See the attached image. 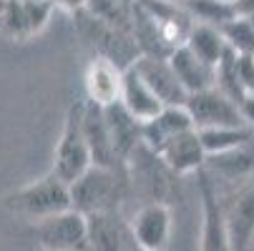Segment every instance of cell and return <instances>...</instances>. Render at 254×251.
<instances>
[{"label":"cell","instance_id":"obj_7","mask_svg":"<svg viewBox=\"0 0 254 251\" xmlns=\"http://www.w3.org/2000/svg\"><path fill=\"white\" fill-rule=\"evenodd\" d=\"M196 186L201 199V241L199 251H232L229 229H227V213L224 203L216 191V178L201 168L196 173Z\"/></svg>","mask_w":254,"mask_h":251},{"label":"cell","instance_id":"obj_33","mask_svg":"<svg viewBox=\"0 0 254 251\" xmlns=\"http://www.w3.org/2000/svg\"><path fill=\"white\" fill-rule=\"evenodd\" d=\"M224 3H229V5H234V3H237V0H224Z\"/></svg>","mask_w":254,"mask_h":251},{"label":"cell","instance_id":"obj_25","mask_svg":"<svg viewBox=\"0 0 254 251\" xmlns=\"http://www.w3.org/2000/svg\"><path fill=\"white\" fill-rule=\"evenodd\" d=\"M181 5L196 23L214 25V28H224L227 23L239 18L234 5L224 3V0H181Z\"/></svg>","mask_w":254,"mask_h":251},{"label":"cell","instance_id":"obj_26","mask_svg":"<svg viewBox=\"0 0 254 251\" xmlns=\"http://www.w3.org/2000/svg\"><path fill=\"white\" fill-rule=\"evenodd\" d=\"M0 33L15 43H25L33 38L23 0H0Z\"/></svg>","mask_w":254,"mask_h":251},{"label":"cell","instance_id":"obj_2","mask_svg":"<svg viewBox=\"0 0 254 251\" xmlns=\"http://www.w3.org/2000/svg\"><path fill=\"white\" fill-rule=\"evenodd\" d=\"M5 208L15 216H23L28 221H43L58 213H65L73 208V196H70V186L51 171L41 176L38 181H30L3 199Z\"/></svg>","mask_w":254,"mask_h":251},{"label":"cell","instance_id":"obj_20","mask_svg":"<svg viewBox=\"0 0 254 251\" xmlns=\"http://www.w3.org/2000/svg\"><path fill=\"white\" fill-rule=\"evenodd\" d=\"M191 128H196V126L187 111V105H166L154 121L143 123V143L151 151H159L166 141H171L179 133H187Z\"/></svg>","mask_w":254,"mask_h":251},{"label":"cell","instance_id":"obj_28","mask_svg":"<svg viewBox=\"0 0 254 251\" xmlns=\"http://www.w3.org/2000/svg\"><path fill=\"white\" fill-rule=\"evenodd\" d=\"M227 46L239 55H254V25L247 18H237L222 28Z\"/></svg>","mask_w":254,"mask_h":251},{"label":"cell","instance_id":"obj_1","mask_svg":"<svg viewBox=\"0 0 254 251\" xmlns=\"http://www.w3.org/2000/svg\"><path fill=\"white\" fill-rule=\"evenodd\" d=\"M73 208L83 216L93 213H121L124 203L131 196V184L126 171H111L91 166L76 184H70Z\"/></svg>","mask_w":254,"mask_h":251},{"label":"cell","instance_id":"obj_3","mask_svg":"<svg viewBox=\"0 0 254 251\" xmlns=\"http://www.w3.org/2000/svg\"><path fill=\"white\" fill-rule=\"evenodd\" d=\"M126 173L131 184V196H138L143 203H171L179 196V178L164 158L151 151L146 143L131 153L126 161Z\"/></svg>","mask_w":254,"mask_h":251},{"label":"cell","instance_id":"obj_29","mask_svg":"<svg viewBox=\"0 0 254 251\" xmlns=\"http://www.w3.org/2000/svg\"><path fill=\"white\" fill-rule=\"evenodd\" d=\"M237 68H239V81H242L247 96H254V55H239Z\"/></svg>","mask_w":254,"mask_h":251},{"label":"cell","instance_id":"obj_24","mask_svg":"<svg viewBox=\"0 0 254 251\" xmlns=\"http://www.w3.org/2000/svg\"><path fill=\"white\" fill-rule=\"evenodd\" d=\"M201 146L206 156H219L227 151H234L244 143L254 141V128L252 126H219V128H201L199 131Z\"/></svg>","mask_w":254,"mask_h":251},{"label":"cell","instance_id":"obj_18","mask_svg":"<svg viewBox=\"0 0 254 251\" xmlns=\"http://www.w3.org/2000/svg\"><path fill=\"white\" fill-rule=\"evenodd\" d=\"M103 113H106V126H108V133H111L114 149L121 156V161L126 163L131 158V153L143 143V123L136 121L124 108L121 100L108 105V108H103Z\"/></svg>","mask_w":254,"mask_h":251},{"label":"cell","instance_id":"obj_21","mask_svg":"<svg viewBox=\"0 0 254 251\" xmlns=\"http://www.w3.org/2000/svg\"><path fill=\"white\" fill-rule=\"evenodd\" d=\"M216 181H242V178H254V141L244 143V146L219 153V156H209L204 166Z\"/></svg>","mask_w":254,"mask_h":251},{"label":"cell","instance_id":"obj_16","mask_svg":"<svg viewBox=\"0 0 254 251\" xmlns=\"http://www.w3.org/2000/svg\"><path fill=\"white\" fill-rule=\"evenodd\" d=\"M232 251H249L254 244V178L224 206Z\"/></svg>","mask_w":254,"mask_h":251},{"label":"cell","instance_id":"obj_4","mask_svg":"<svg viewBox=\"0 0 254 251\" xmlns=\"http://www.w3.org/2000/svg\"><path fill=\"white\" fill-rule=\"evenodd\" d=\"M83 113H86V103H73L68 108L61 138H58L56 151H53V168L51 171L68 186L76 184L93 166L86 131H83Z\"/></svg>","mask_w":254,"mask_h":251},{"label":"cell","instance_id":"obj_23","mask_svg":"<svg viewBox=\"0 0 254 251\" xmlns=\"http://www.w3.org/2000/svg\"><path fill=\"white\" fill-rule=\"evenodd\" d=\"M187 48L201 58L206 65L216 68L219 65V60L224 58L227 53V38H224V33L222 28H214V25H204V23H196L191 35H189V41H187Z\"/></svg>","mask_w":254,"mask_h":251},{"label":"cell","instance_id":"obj_5","mask_svg":"<svg viewBox=\"0 0 254 251\" xmlns=\"http://www.w3.org/2000/svg\"><path fill=\"white\" fill-rule=\"evenodd\" d=\"M73 18H76L78 35L86 41V46H91L96 50V58L111 60L121 70H128L141 58V50H138V46H136L131 33H124V30H119L114 25H108V23L93 18L86 10L73 15Z\"/></svg>","mask_w":254,"mask_h":251},{"label":"cell","instance_id":"obj_17","mask_svg":"<svg viewBox=\"0 0 254 251\" xmlns=\"http://www.w3.org/2000/svg\"><path fill=\"white\" fill-rule=\"evenodd\" d=\"M121 103L124 108L141 123H149L154 121L166 105L159 100V96L146 86V81H143L138 76V70L131 65L128 70H124V91H121Z\"/></svg>","mask_w":254,"mask_h":251},{"label":"cell","instance_id":"obj_34","mask_svg":"<svg viewBox=\"0 0 254 251\" xmlns=\"http://www.w3.org/2000/svg\"><path fill=\"white\" fill-rule=\"evenodd\" d=\"M247 20H252V25H254V15H252V18H247Z\"/></svg>","mask_w":254,"mask_h":251},{"label":"cell","instance_id":"obj_30","mask_svg":"<svg viewBox=\"0 0 254 251\" xmlns=\"http://www.w3.org/2000/svg\"><path fill=\"white\" fill-rule=\"evenodd\" d=\"M53 3H56V8H61V10H65L70 15H78V13L86 10L88 0H53Z\"/></svg>","mask_w":254,"mask_h":251},{"label":"cell","instance_id":"obj_8","mask_svg":"<svg viewBox=\"0 0 254 251\" xmlns=\"http://www.w3.org/2000/svg\"><path fill=\"white\" fill-rule=\"evenodd\" d=\"M187 111L196 126V131L201 128H219V126H247L242 108L237 103H232L222 91H201L189 96L187 100Z\"/></svg>","mask_w":254,"mask_h":251},{"label":"cell","instance_id":"obj_35","mask_svg":"<svg viewBox=\"0 0 254 251\" xmlns=\"http://www.w3.org/2000/svg\"><path fill=\"white\" fill-rule=\"evenodd\" d=\"M174 3H181V0H174Z\"/></svg>","mask_w":254,"mask_h":251},{"label":"cell","instance_id":"obj_19","mask_svg":"<svg viewBox=\"0 0 254 251\" xmlns=\"http://www.w3.org/2000/svg\"><path fill=\"white\" fill-rule=\"evenodd\" d=\"M169 63H171L176 78L181 81V86H184V91H187L189 96L216 88V68L206 65V63H204L201 58H196L187 46L176 48V50L171 53Z\"/></svg>","mask_w":254,"mask_h":251},{"label":"cell","instance_id":"obj_13","mask_svg":"<svg viewBox=\"0 0 254 251\" xmlns=\"http://www.w3.org/2000/svg\"><path fill=\"white\" fill-rule=\"evenodd\" d=\"M83 86H86V96L91 103L101 105V108H108L121 100V91H124V70L106 60V58H96L86 65L83 73Z\"/></svg>","mask_w":254,"mask_h":251},{"label":"cell","instance_id":"obj_11","mask_svg":"<svg viewBox=\"0 0 254 251\" xmlns=\"http://www.w3.org/2000/svg\"><path fill=\"white\" fill-rule=\"evenodd\" d=\"M138 5L159 25V30L164 33V38L169 41L174 50L187 46L196 20L184 10V5L174 3V0H138Z\"/></svg>","mask_w":254,"mask_h":251},{"label":"cell","instance_id":"obj_6","mask_svg":"<svg viewBox=\"0 0 254 251\" xmlns=\"http://www.w3.org/2000/svg\"><path fill=\"white\" fill-rule=\"evenodd\" d=\"M28 234L41 251H88V219L76 208L30 224Z\"/></svg>","mask_w":254,"mask_h":251},{"label":"cell","instance_id":"obj_22","mask_svg":"<svg viewBox=\"0 0 254 251\" xmlns=\"http://www.w3.org/2000/svg\"><path fill=\"white\" fill-rule=\"evenodd\" d=\"M133 41H136L141 55H149V58L169 60L171 53H174V48L164 38V33L159 30V25L143 13V8L138 3H136V15H133Z\"/></svg>","mask_w":254,"mask_h":251},{"label":"cell","instance_id":"obj_14","mask_svg":"<svg viewBox=\"0 0 254 251\" xmlns=\"http://www.w3.org/2000/svg\"><path fill=\"white\" fill-rule=\"evenodd\" d=\"M133 68L138 70V76L146 81V86L159 96V100L164 105H187L189 93L184 91L181 81L176 78L174 68L169 60L164 58H149V55H141Z\"/></svg>","mask_w":254,"mask_h":251},{"label":"cell","instance_id":"obj_32","mask_svg":"<svg viewBox=\"0 0 254 251\" xmlns=\"http://www.w3.org/2000/svg\"><path fill=\"white\" fill-rule=\"evenodd\" d=\"M234 10H237L239 18H252L254 15V0H237Z\"/></svg>","mask_w":254,"mask_h":251},{"label":"cell","instance_id":"obj_10","mask_svg":"<svg viewBox=\"0 0 254 251\" xmlns=\"http://www.w3.org/2000/svg\"><path fill=\"white\" fill-rule=\"evenodd\" d=\"M131 229L141 251H164L171 239V208L166 203H141L131 216Z\"/></svg>","mask_w":254,"mask_h":251},{"label":"cell","instance_id":"obj_15","mask_svg":"<svg viewBox=\"0 0 254 251\" xmlns=\"http://www.w3.org/2000/svg\"><path fill=\"white\" fill-rule=\"evenodd\" d=\"M164 163L176 173V176H189V173H199L206 166V151L201 146V138L199 131L191 128L187 133H179L171 141H166L164 146L156 151Z\"/></svg>","mask_w":254,"mask_h":251},{"label":"cell","instance_id":"obj_31","mask_svg":"<svg viewBox=\"0 0 254 251\" xmlns=\"http://www.w3.org/2000/svg\"><path fill=\"white\" fill-rule=\"evenodd\" d=\"M242 116L247 121V126L254 128V96H247L244 103H242Z\"/></svg>","mask_w":254,"mask_h":251},{"label":"cell","instance_id":"obj_9","mask_svg":"<svg viewBox=\"0 0 254 251\" xmlns=\"http://www.w3.org/2000/svg\"><path fill=\"white\" fill-rule=\"evenodd\" d=\"M88 219V251H141L124 213H93Z\"/></svg>","mask_w":254,"mask_h":251},{"label":"cell","instance_id":"obj_12","mask_svg":"<svg viewBox=\"0 0 254 251\" xmlns=\"http://www.w3.org/2000/svg\"><path fill=\"white\" fill-rule=\"evenodd\" d=\"M83 131H86V141L91 149V158L93 166L101 168H111V171H126V163L121 161V156L114 149L111 133L106 126V113L101 105L86 100V113H83Z\"/></svg>","mask_w":254,"mask_h":251},{"label":"cell","instance_id":"obj_27","mask_svg":"<svg viewBox=\"0 0 254 251\" xmlns=\"http://www.w3.org/2000/svg\"><path fill=\"white\" fill-rule=\"evenodd\" d=\"M237 58L239 53H234L232 48H227L224 58L219 60V65H216V91H222L232 103H237L242 108V103L247 98V91L239 81V68H237Z\"/></svg>","mask_w":254,"mask_h":251}]
</instances>
